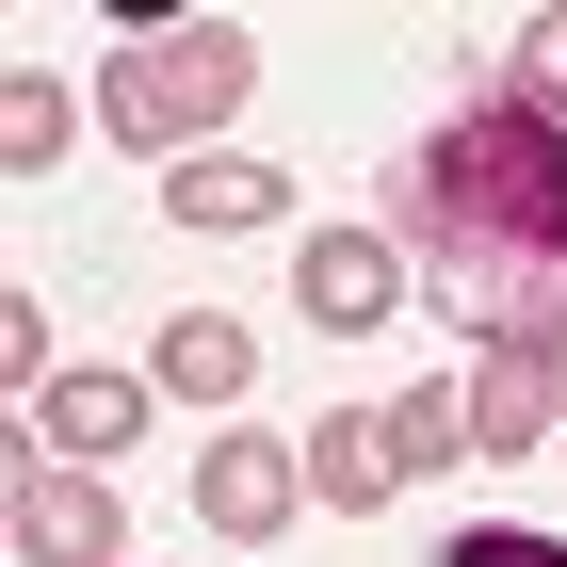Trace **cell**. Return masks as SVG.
<instances>
[{
	"instance_id": "obj_1",
	"label": "cell",
	"mask_w": 567,
	"mask_h": 567,
	"mask_svg": "<svg viewBox=\"0 0 567 567\" xmlns=\"http://www.w3.org/2000/svg\"><path fill=\"white\" fill-rule=\"evenodd\" d=\"M373 227L405 244V276H422L471 341H551L567 324V131L519 114V97L437 114V131L405 146V178H390Z\"/></svg>"
},
{
	"instance_id": "obj_2",
	"label": "cell",
	"mask_w": 567,
	"mask_h": 567,
	"mask_svg": "<svg viewBox=\"0 0 567 567\" xmlns=\"http://www.w3.org/2000/svg\"><path fill=\"white\" fill-rule=\"evenodd\" d=\"M244 97H260V49L227 33V17H131V49H114L97 114H114V146H146V163H195Z\"/></svg>"
},
{
	"instance_id": "obj_3",
	"label": "cell",
	"mask_w": 567,
	"mask_h": 567,
	"mask_svg": "<svg viewBox=\"0 0 567 567\" xmlns=\"http://www.w3.org/2000/svg\"><path fill=\"white\" fill-rule=\"evenodd\" d=\"M292 308L324 324V341H373L405 308V244L390 227H308V260H292Z\"/></svg>"
},
{
	"instance_id": "obj_4",
	"label": "cell",
	"mask_w": 567,
	"mask_h": 567,
	"mask_svg": "<svg viewBox=\"0 0 567 567\" xmlns=\"http://www.w3.org/2000/svg\"><path fill=\"white\" fill-rule=\"evenodd\" d=\"M292 503H308V471L276 454V437H212V454H195V519H212L227 551H260V535H292Z\"/></svg>"
},
{
	"instance_id": "obj_5",
	"label": "cell",
	"mask_w": 567,
	"mask_h": 567,
	"mask_svg": "<svg viewBox=\"0 0 567 567\" xmlns=\"http://www.w3.org/2000/svg\"><path fill=\"white\" fill-rule=\"evenodd\" d=\"M114 551H131V519H114V486L49 454V471L17 486V567H114Z\"/></svg>"
},
{
	"instance_id": "obj_6",
	"label": "cell",
	"mask_w": 567,
	"mask_h": 567,
	"mask_svg": "<svg viewBox=\"0 0 567 567\" xmlns=\"http://www.w3.org/2000/svg\"><path fill=\"white\" fill-rule=\"evenodd\" d=\"M292 471H308V503H324V519H373V503L405 486V454H390V405H324Z\"/></svg>"
},
{
	"instance_id": "obj_7",
	"label": "cell",
	"mask_w": 567,
	"mask_h": 567,
	"mask_svg": "<svg viewBox=\"0 0 567 567\" xmlns=\"http://www.w3.org/2000/svg\"><path fill=\"white\" fill-rule=\"evenodd\" d=\"M454 405H471V454H551V390H535V341H471V373H454Z\"/></svg>"
},
{
	"instance_id": "obj_8",
	"label": "cell",
	"mask_w": 567,
	"mask_h": 567,
	"mask_svg": "<svg viewBox=\"0 0 567 567\" xmlns=\"http://www.w3.org/2000/svg\"><path fill=\"white\" fill-rule=\"evenodd\" d=\"M146 390H178V405H244V390H260V324H227V308H178L163 341H146Z\"/></svg>"
},
{
	"instance_id": "obj_9",
	"label": "cell",
	"mask_w": 567,
	"mask_h": 567,
	"mask_svg": "<svg viewBox=\"0 0 567 567\" xmlns=\"http://www.w3.org/2000/svg\"><path fill=\"white\" fill-rule=\"evenodd\" d=\"M33 422H49L65 471H97V454H131V437H146V373H49Z\"/></svg>"
},
{
	"instance_id": "obj_10",
	"label": "cell",
	"mask_w": 567,
	"mask_h": 567,
	"mask_svg": "<svg viewBox=\"0 0 567 567\" xmlns=\"http://www.w3.org/2000/svg\"><path fill=\"white\" fill-rule=\"evenodd\" d=\"M163 195H178V227H212V244H260V227L292 212V195H276V163H244V146H195Z\"/></svg>"
},
{
	"instance_id": "obj_11",
	"label": "cell",
	"mask_w": 567,
	"mask_h": 567,
	"mask_svg": "<svg viewBox=\"0 0 567 567\" xmlns=\"http://www.w3.org/2000/svg\"><path fill=\"white\" fill-rule=\"evenodd\" d=\"M65 131H82V114H65V82H49V65H17V82H0V163L49 178V163H65Z\"/></svg>"
},
{
	"instance_id": "obj_12",
	"label": "cell",
	"mask_w": 567,
	"mask_h": 567,
	"mask_svg": "<svg viewBox=\"0 0 567 567\" xmlns=\"http://www.w3.org/2000/svg\"><path fill=\"white\" fill-rule=\"evenodd\" d=\"M486 97H519V114H551L567 131V17H519V33H503V82Z\"/></svg>"
},
{
	"instance_id": "obj_13",
	"label": "cell",
	"mask_w": 567,
	"mask_h": 567,
	"mask_svg": "<svg viewBox=\"0 0 567 567\" xmlns=\"http://www.w3.org/2000/svg\"><path fill=\"white\" fill-rule=\"evenodd\" d=\"M390 454H405V471H437V454H471V405L437 390V373H422V390H390Z\"/></svg>"
},
{
	"instance_id": "obj_14",
	"label": "cell",
	"mask_w": 567,
	"mask_h": 567,
	"mask_svg": "<svg viewBox=\"0 0 567 567\" xmlns=\"http://www.w3.org/2000/svg\"><path fill=\"white\" fill-rule=\"evenodd\" d=\"M437 567H567V535H535V519H471Z\"/></svg>"
},
{
	"instance_id": "obj_15",
	"label": "cell",
	"mask_w": 567,
	"mask_h": 567,
	"mask_svg": "<svg viewBox=\"0 0 567 567\" xmlns=\"http://www.w3.org/2000/svg\"><path fill=\"white\" fill-rule=\"evenodd\" d=\"M0 373H17V390H49V308H33V292H0Z\"/></svg>"
},
{
	"instance_id": "obj_16",
	"label": "cell",
	"mask_w": 567,
	"mask_h": 567,
	"mask_svg": "<svg viewBox=\"0 0 567 567\" xmlns=\"http://www.w3.org/2000/svg\"><path fill=\"white\" fill-rule=\"evenodd\" d=\"M535 390H551V422H567V324H551V341H535Z\"/></svg>"
}]
</instances>
